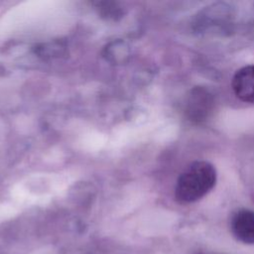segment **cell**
<instances>
[{
	"label": "cell",
	"mask_w": 254,
	"mask_h": 254,
	"mask_svg": "<svg viewBox=\"0 0 254 254\" xmlns=\"http://www.w3.org/2000/svg\"><path fill=\"white\" fill-rule=\"evenodd\" d=\"M230 227L237 240L245 244H254V211L239 209L233 213Z\"/></svg>",
	"instance_id": "cell-3"
},
{
	"label": "cell",
	"mask_w": 254,
	"mask_h": 254,
	"mask_svg": "<svg viewBox=\"0 0 254 254\" xmlns=\"http://www.w3.org/2000/svg\"><path fill=\"white\" fill-rule=\"evenodd\" d=\"M199 254H205V253H199Z\"/></svg>",
	"instance_id": "cell-7"
},
{
	"label": "cell",
	"mask_w": 254,
	"mask_h": 254,
	"mask_svg": "<svg viewBox=\"0 0 254 254\" xmlns=\"http://www.w3.org/2000/svg\"><path fill=\"white\" fill-rule=\"evenodd\" d=\"M216 170L206 161L191 163L180 175L175 187V197L180 203H191L202 198L215 186Z\"/></svg>",
	"instance_id": "cell-1"
},
{
	"label": "cell",
	"mask_w": 254,
	"mask_h": 254,
	"mask_svg": "<svg viewBox=\"0 0 254 254\" xmlns=\"http://www.w3.org/2000/svg\"><path fill=\"white\" fill-rule=\"evenodd\" d=\"M213 105L212 94L204 87H195L188 96L186 113L190 120L200 122L210 115Z\"/></svg>",
	"instance_id": "cell-2"
},
{
	"label": "cell",
	"mask_w": 254,
	"mask_h": 254,
	"mask_svg": "<svg viewBox=\"0 0 254 254\" xmlns=\"http://www.w3.org/2000/svg\"><path fill=\"white\" fill-rule=\"evenodd\" d=\"M35 53L43 59L61 58L65 54V46L62 42L45 43L35 47Z\"/></svg>",
	"instance_id": "cell-5"
},
{
	"label": "cell",
	"mask_w": 254,
	"mask_h": 254,
	"mask_svg": "<svg viewBox=\"0 0 254 254\" xmlns=\"http://www.w3.org/2000/svg\"><path fill=\"white\" fill-rule=\"evenodd\" d=\"M232 89L240 100L254 104V64L243 66L235 72Z\"/></svg>",
	"instance_id": "cell-4"
},
{
	"label": "cell",
	"mask_w": 254,
	"mask_h": 254,
	"mask_svg": "<svg viewBox=\"0 0 254 254\" xmlns=\"http://www.w3.org/2000/svg\"><path fill=\"white\" fill-rule=\"evenodd\" d=\"M95 5L99 10V13L108 19L116 20L117 18H121L123 16V9L121 6H119L118 3L104 1L97 2Z\"/></svg>",
	"instance_id": "cell-6"
}]
</instances>
